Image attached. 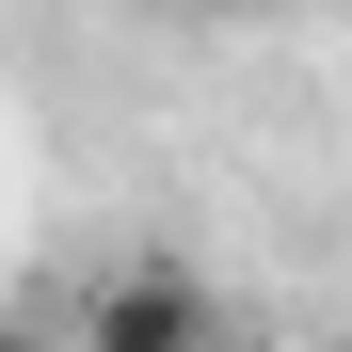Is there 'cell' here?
<instances>
[{"label":"cell","mask_w":352,"mask_h":352,"mask_svg":"<svg viewBox=\"0 0 352 352\" xmlns=\"http://www.w3.org/2000/svg\"><path fill=\"white\" fill-rule=\"evenodd\" d=\"M80 352H208V272L192 256H112L80 288Z\"/></svg>","instance_id":"6da1fadb"},{"label":"cell","mask_w":352,"mask_h":352,"mask_svg":"<svg viewBox=\"0 0 352 352\" xmlns=\"http://www.w3.org/2000/svg\"><path fill=\"white\" fill-rule=\"evenodd\" d=\"M224 16H272V0H224Z\"/></svg>","instance_id":"7a4b0ae2"},{"label":"cell","mask_w":352,"mask_h":352,"mask_svg":"<svg viewBox=\"0 0 352 352\" xmlns=\"http://www.w3.org/2000/svg\"><path fill=\"white\" fill-rule=\"evenodd\" d=\"M0 352H48V336H0Z\"/></svg>","instance_id":"3957f363"},{"label":"cell","mask_w":352,"mask_h":352,"mask_svg":"<svg viewBox=\"0 0 352 352\" xmlns=\"http://www.w3.org/2000/svg\"><path fill=\"white\" fill-rule=\"evenodd\" d=\"M336 352H352V336H336Z\"/></svg>","instance_id":"277c9868"}]
</instances>
